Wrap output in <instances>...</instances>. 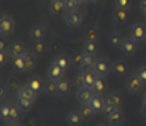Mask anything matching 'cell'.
Instances as JSON below:
<instances>
[{
	"label": "cell",
	"instance_id": "21",
	"mask_svg": "<svg viewBox=\"0 0 146 126\" xmlns=\"http://www.w3.org/2000/svg\"><path fill=\"white\" fill-rule=\"evenodd\" d=\"M43 92H45L47 97H53L58 94V81L52 80V79H47L45 81V87H43Z\"/></svg>",
	"mask_w": 146,
	"mask_h": 126
},
{
	"label": "cell",
	"instance_id": "4",
	"mask_svg": "<svg viewBox=\"0 0 146 126\" xmlns=\"http://www.w3.org/2000/svg\"><path fill=\"white\" fill-rule=\"evenodd\" d=\"M125 86H127V90H128V92H129L131 95H136V94H139V92L142 91L143 83L141 81V79L138 77V74L135 73V74H129V76L127 77Z\"/></svg>",
	"mask_w": 146,
	"mask_h": 126
},
{
	"label": "cell",
	"instance_id": "39",
	"mask_svg": "<svg viewBox=\"0 0 146 126\" xmlns=\"http://www.w3.org/2000/svg\"><path fill=\"white\" fill-rule=\"evenodd\" d=\"M136 74H138V77L141 79V81L146 84V65H141L138 70H136Z\"/></svg>",
	"mask_w": 146,
	"mask_h": 126
},
{
	"label": "cell",
	"instance_id": "46",
	"mask_svg": "<svg viewBox=\"0 0 146 126\" xmlns=\"http://www.w3.org/2000/svg\"><path fill=\"white\" fill-rule=\"evenodd\" d=\"M0 51H6V46H4V42L0 41Z\"/></svg>",
	"mask_w": 146,
	"mask_h": 126
},
{
	"label": "cell",
	"instance_id": "25",
	"mask_svg": "<svg viewBox=\"0 0 146 126\" xmlns=\"http://www.w3.org/2000/svg\"><path fill=\"white\" fill-rule=\"evenodd\" d=\"M79 112L82 114L85 121H92L93 116L96 115V112L90 108L89 104H81V105H79Z\"/></svg>",
	"mask_w": 146,
	"mask_h": 126
},
{
	"label": "cell",
	"instance_id": "13",
	"mask_svg": "<svg viewBox=\"0 0 146 126\" xmlns=\"http://www.w3.org/2000/svg\"><path fill=\"white\" fill-rule=\"evenodd\" d=\"M25 46H24L23 42H20V41H14L11 45H10V48H9V56L11 57V59H15V57L18 56H24L25 55Z\"/></svg>",
	"mask_w": 146,
	"mask_h": 126
},
{
	"label": "cell",
	"instance_id": "5",
	"mask_svg": "<svg viewBox=\"0 0 146 126\" xmlns=\"http://www.w3.org/2000/svg\"><path fill=\"white\" fill-rule=\"evenodd\" d=\"M64 23L68 28H77L82 23V14L78 10H72V11H66L63 17Z\"/></svg>",
	"mask_w": 146,
	"mask_h": 126
},
{
	"label": "cell",
	"instance_id": "41",
	"mask_svg": "<svg viewBox=\"0 0 146 126\" xmlns=\"http://www.w3.org/2000/svg\"><path fill=\"white\" fill-rule=\"evenodd\" d=\"M7 94H9V92H7V88H6L4 83H1V86H0V100H1V101H4Z\"/></svg>",
	"mask_w": 146,
	"mask_h": 126
},
{
	"label": "cell",
	"instance_id": "51",
	"mask_svg": "<svg viewBox=\"0 0 146 126\" xmlns=\"http://www.w3.org/2000/svg\"><path fill=\"white\" fill-rule=\"evenodd\" d=\"M20 126H23V125H20Z\"/></svg>",
	"mask_w": 146,
	"mask_h": 126
},
{
	"label": "cell",
	"instance_id": "23",
	"mask_svg": "<svg viewBox=\"0 0 146 126\" xmlns=\"http://www.w3.org/2000/svg\"><path fill=\"white\" fill-rule=\"evenodd\" d=\"M25 66H27V71H32V70L36 67V63H38V60H36V55H35L34 52H25Z\"/></svg>",
	"mask_w": 146,
	"mask_h": 126
},
{
	"label": "cell",
	"instance_id": "29",
	"mask_svg": "<svg viewBox=\"0 0 146 126\" xmlns=\"http://www.w3.org/2000/svg\"><path fill=\"white\" fill-rule=\"evenodd\" d=\"M54 62L58 63L63 69L67 71L70 67H71V65H72V62H71V59L67 56V55H64V53H60V55H57L56 59H54Z\"/></svg>",
	"mask_w": 146,
	"mask_h": 126
},
{
	"label": "cell",
	"instance_id": "12",
	"mask_svg": "<svg viewBox=\"0 0 146 126\" xmlns=\"http://www.w3.org/2000/svg\"><path fill=\"white\" fill-rule=\"evenodd\" d=\"M84 116H82V114L79 112V111H70L67 114V116H66V122H67L68 126H82V123H84Z\"/></svg>",
	"mask_w": 146,
	"mask_h": 126
},
{
	"label": "cell",
	"instance_id": "47",
	"mask_svg": "<svg viewBox=\"0 0 146 126\" xmlns=\"http://www.w3.org/2000/svg\"><path fill=\"white\" fill-rule=\"evenodd\" d=\"M86 1H89V3H92V4H96V3H99L100 0H86Z\"/></svg>",
	"mask_w": 146,
	"mask_h": 126
},
{
	"label": "cell",
	"instance_id": "32",
	"mask_svg": "<svg viewBox=\"0 0 146 126\" xmlns=\"http://www.w3.org/2000/svg\"><path fill=\"white\" fill-rule=\"evenodd\" d=\"M81 51H84V53H86V55H96V52H98V44L85 41L82 44V49Z\"/></svg>",
	"mask_w": 146,
	"mask_h": 126
},
{
	"label": "cell",
	"instance_id": "35",
	"mask_svg": "<svg viewBox=\"0 0 146 126\" xmlns=\"http://www.w3.org/2000/svg\"><path fill=\"white\" fill-rule=\"evenodd\" d=\"M32 104H34L32 101H28V100H24V98H17V106L20 108L21 112H25V114H28L31 111Z\"/></svg>",
	"mask_w": 146,
	"mask_h": 126
},
{
	"label": "cell",
	"instance_id": "40",
	"mask_svg": "<svg viewBox=\"0 0 146 126\" xmlns=\"http://www.w3.org/2000/svg\"><path fill=\"white\" fill-rule=\"evenodd\" d=\"M74 86L77 87V88H79V87H84L85 86V80H84V73L81 71V73H78L75 77H74Z\"/></svg>",
	"mask_w": 146,
	"mask_h": 126
},
{
	"label": "cell",
	"instance_id": "15",
	"mask_svg": "<svg viewBox=\"0 0 146 126\" xmlns=\"http://www.w3.org/2000/svg\"><path fill=\"white\" fill-rule=\"evenodd\" d=\"M127 71H128V66H127L125 60L118 59V60L114 62V65H113V73H114L117 77L124 79V77L127 76Z\"/></svg>",
	"mask_w": 146,
	"mask_h": 126
},
{
	"label": "cell",
	"instance_id": "43",
	"mask_svg": "<svg viewBox=\"0 0 146 126\" xmlns=\"http://www.w3.org/2000/svg\"><path fill=\"white\" fill-rule=\"evenodd\" d=\"M7 55H9V53H6V51H0V65H1V66L6 65V62H7Z\"/></svg>",
	"mask_w": 146,
	"mask_h": 126
},
{
	"label": "cell",
	"instance_id": "1",
	"mask_svg": "<svg viewBox=\"0 0 146 126\" xmlns=\"http://www.w3.org/2000/svg\"><path fill=\"white\" fill-rule=\"evenodd\" d=\"M123 105V95L117 91L109 92L104 98V112L109 114L113 109H117Z\"/></svg>",
	"mask_w": 146,
	"mask_h": 126
},
{
	"label": "cell",
	"instance_id": "49",
	"mask_svg": "<svg viewBox=\"0 0 146 126\" xmlns=\"http://www.w3.org/2000/svg\"><path fill=\"white\" fill-rule=\"evenodd\" d=\"M79 3H81V4H82V3H85V1H86V0H78Z\"/></svg>",
	"mask_w": 146,
	"mask_h": 126
},
{
	"label": "cell",
	"instance_id": "50",
	"mask_svg": "<svg viewBox=\"0 0 146 126\" xmlns=\"http://www.w3.org/2000/svg\"><path fill=\"white\" fill-rule=\"evenodd\" d=\"M96 126H106V125H96Z\"/></svg>",
	"mask_w": 146,
	"mask_h": 126
},
{
	"label": "cell",
	"instance_id": "30",
	"mask_svg": "<svg viewBox=\"0 0 146 126\" xmlns=\"http://www.w3.org/2000/svg\"><path fill=\"white\" fill-rule=\"evenodd\" d=\"M92 90L95 94H99L100 95L102 92L106 91V80H104V77H98V80L95 81V84L92 86Z\"/></svg>",
	"mask_w": 146,
	"mask_h": 126
},
{
	"label": "cell",
	"instance_id": "3",
	"mask_svg": "<svg viewBox=\"0 0 146 126\" xmlns=\"http://www.w3.org/2000/svg\"><path fill=\"white\" fill-rule=\"evenodd\" d=\"M93 70H95V73H96L98 76L106 77L107 74H110L113 71V65L107 59H104V57H96Z\"/></svg>",
	"mask_w": 146,
	"mask_h": 126
},
{
	"label": "cell",
	"instance_id": "38",
	"mask_svg": "<svg viewBox=\"0 0 146 126\" xmlns=\"http://www.w3.org/2000/svg\"><path fill=\"white\" fill-rule=\"evenodd\" d=\"M64 3H66V9H67V11L78 10L79 6H81V3H79L78 0H64Z\"/></svg>",
	"mask_w": 146,
	"mask_h": 126
},
{
	"label": "cell",
	"instance_id": "34",
	"mask_svg": "<svg viewBox=\"0 0 146 126\" xmlns=\"http://www.w3.org/2000/svg\"><path fill=\"white\" fill-rule=\"evenodd\" d=\"M84 57H85V53H84V51H77V52H74L72 53V59H71V62H72V65L75 66V67H82V63H84Z\"/></svg>",
	"mask_w": 146,
	"mask_h": 126
},
{
	"label": "cell",
	"instance_id": "27",
	"mask_svg": "<svg viewBox=\"0 0 146 126\" xmlns=\"http://www.w3.org/2000/svg\"><path fill=\"white\" fill-rule=\"evenodd\" d=\"M4 86H6V88H7V92L9 94H13V95H17L18 91H20V84H18V81L15 80V79H9V80L4 83Z\"/></svg>",
	"mask_w": 146,
	"mask_h": 126
},
{
	"label": "cell",
	"instance_id": "42",
	"mask_svg": "<svg viewBox=\"0 0 146 126\" xmlns=\"http://www.w3.org/2000/svg\"><path fill=\"white\" fill-rule=\"evenodd\" d=\"M139 11L146 18V0H139Z\"/></svg>",
	"mask_w": 146,
	"mask_h": 126
},
{
	"label": "cell",
	"instance_id": "22",
	"mask_svg": "<svg viewBox=\"0 0 146 126\" xmlns=\"http://www.w3.org/2000/svg\"><path fill=\"white\" fill-rule=\"evenodd\" d=\"M36 92L32 90V88H29L27 84L25 86H21V88H20V91L17 94V98H24V100H28V101H32L34 102L35 98H36Z\"/></svg>",
	"mask_w": 146,
	"mask_h": 126
},
{
	"label": "cell",
	"instance_id": "9",
	"mask_svg": "<svg viewBox=\"0 0 146 126\" xmlns=\"http://www.w3.org/2000/svg\"><path fill=\"white\" fill-rule=\"evenodd\" d=\"M138 45H139V44H136L134 39L128 35V36H124L120 49H121V52L125 53L127 56H132V55L136 53V51H138Z\"/></svg>",
	"mask_w": 146,
	"mask_h": 126
},
{
	"label": "cell",
	"instance_id": "26",
	"mask_svg": "<svg viewBox=\"0 0 146 126\" xmlns=\"http://www.w3.org/2000/svg\"><path fill=\"white\" fill-rule=\"evenodd\" d=\"M11 109H13V104L9 102H1V106H0V116L3 121L9 122L10 121V115H11Z\"/></svg>",
	"mask_w": 146,
	"mask_h": 126
},
{
	"label": "cell",
	"instance_id": "37",
	"mask_svg": "<svg viewBox=\"0 0 146 126\" xmlns=\"http://www.w3.org/2000/svg\"><path fill=\"white\" fill-rule=\"evenodd\" d=\"M114 9H123L128 10L131 9V0H114Z\"/></svg>",
	"mask_w": 146,
	"mask_h": 126
},
{
	"label": "cell",
	"instance_id": "45",
	"mask_svg": "<svg viewBox=\"0 0 146 126\" xmlns=\"http://www.w3.org/2000/svg\"><path fill=\"white\" fill-rule=\"evenodd\" d=\"M6 126H20V123H17V122H7Z\"/></svg>",
	"mask_w": 146,
	"mask_h": 126
},
{
	"label": "cell",
	"instance_id": "16",
	"mask_svg": "<svg viewBox=\"0 0 146 126\" xmlns=\"http://www.w3.org/2000/svg\"><path fill=\"white\" fill-rule=\"evenodd\" d=\"M27 86H28L29 88H32L36 94H40V92H43L45 81H42V79H40V77L32 76V77H29V79H28V81H27Z\"/></svg>",
	"mask_w": 146,
	"mask_h": 126
},
{
	"label": "cell",
	"instance_id": "44",
	"mask_svg": "<svg viewBox=\"0 0 146 126\" xmlns=\"http://www.w3.org/2000/svg\"><path fill=\"white\" fill-rule=\"evenodd\" d=\"M139 114L142 115L143 118H146V101L141 102V108H139Z\"/></svg>",
	"mask_w": 146,
	"mask_h": 126
},
{
	"label": "cell",
	"instance_id": "19",
	"mask_svg": "<svg viewBox=\"0 0 146 126\" xmlns=\"http://www.w3.org/2000/svg\"><path fill=\"white\" fill-rule=\"evenodd\" d=\"M49 10H50V13L53 15H60V14L66 13L67 9H66L64 0H52L50 1V6H49Z\"/></svg>",
	"mask_w": 146,
	"mask_h": 126
},
{
	"label": "cell",
	"instance_id": "2",
	"mask_svg": "<svg viewBox=\"0 0 146 126\" xmlns=\"http://www.w3.org/2000/svg\"><path fill=\"white\" fill-rule=\"evenodd\" d=\"M129 36L134 39L136 44L142 45L146 42V25L142 23H134L129 27Z\"/></svg>",
	"mask_w": 146,
	"mask_h": 126
},
{
	"label": "cell",
	"instance_id": "6",
	"mask_svg": "<svg viewBox=\"0 0 146 126\" xmlns=\"http://www.w3.org/2000/svg\"><path fill=\"white\" fill-rule=\"evenodd\" d=\"M64 73H66V70L63 69L58 63H56L54 60L50 62L49 66H47V69H46L47 79H52V80H56V81L64 79Z\"/></svg>",
	"mask_w": 146,
	"mask_h": 126
},
{
	"label": "cell",
	"instance_id": "8",
	"mask_svg": "<svg viewBox=\"0 0 146 126\" xmlns=\"http://www.w3.org/2000/svg\"><path fill=\"white\" fill-rule=\"evenodd\" d=\"M45 36H46V30L42 24L36 23L31 25V28H29V39L32 42H40V41L45 39Z\"/></svg>",
	"mask_w": 146,
	"mask_h": 126
},
{
	"label": "cell",
	"instance_id": "10",
	"mask_svg": "<svg viewBox=\"0 0 146 126\" xmlns=\"http://www.w3.org/2000/svg\"><path fill=\"white\" fill-rule=\"evenodd\" d=\"M106 122L109 126H121L124 123V115L120 108L113 109L109 114H106Z\"/></svg>",
	"mask_w": 146,
	"mask_h": 126
},
{
	"label": "cell",
	"instance_id": "20",
	"mask_svg": "<svg viewBox=\"0 0 146 126\" xmlns=\"http://www.w3.org/2000/svg\"><path fill=\"white\" fill-rule=\"evenodd\" d=\"M129 11L128 10H123V9H114L113 11V21L115 25H123L127 20H128Z\"/></svg>",
	"mask_w": 146,
	"mask_h": 126
},
{
	"label": "cell",
	"instance_id": "24",
	"mask_svg": "<svg viewBox=\"0 0 146 126\" xmlns=\"http://www.w3.org/2000/svg\"><path fill=\"white\" fill-rule=\"evenodd\" d=\"M70 92H71V83H70V80H67V79L58 80V94L57 95L66 97Z\"/></svg>",
	"mask_w": 146,
	"mask_h": 126
},
{
	"label": "cell",
	"instance_id": "33",
	"mask_svg": "<svg viewBox=\"0 0 146 126\" xmlns=\"http://www.w3.org/2000/svg\"><path fill=\"white\" fill-rule=\"evenodd\" d=\"M95 60H96L95 55H86V53H85L84 63H82L81 70H82V71H85V70H92L93 69V66H95Z\"/></svg>",
	"mask_w": 146,
	"mask_h": 126
},
{
	"label": "cell",
	"instance_id": "17",
	"mask_svg": "<svg viewBox=\"0 0 146 126\" xmlns=\"http://www.w3.org/2000/svg\"><path fill=\"white\" fill-rule=\"evenodd\" d=\"M100 39V32L98 30V27L95 25H89L85 28V41H89V42H95L98 44Z\"/></svg>",
	"mask_w": 146,
	"mask_h": 126
},
{
	"label": "cell",
	"instance_id": "36",
	"mask_svg": "<svg viewBox=\"0 0 146 126\" xmlns=\"http://www.w3.org/2000/svg\"><path fill=\"white\" fill-rule=\"evenodd\" d=\"M46 52V45L43 41L40 42H34V53L36 56H42Z\"/></svg>",
	"mask_w": 146,
	"mask_h": 126
},
{
	"label": "cell",
	"instance_id": "14",
	"mask_svg": "<svg viewBox=\"0 0 146 126\" xmlns=\"http://www.w3.org/2000/svg\"><path fill=\"white\" fill-rule=\"evenodd\" d=\"M124 36L121 35V32L118 30H111L109 35H107V42L111 48H120L121 46V42H123Z\"/></svg>",
	"mask_w": 146,
	"mask_h": 126
},
{
	"label": "cell",
	"instance_id": "18",
	"mask_svg": "<svg viewBox=\"0 0 146 126\" xmlns=\"http://www.w3.org/2000/svg\"><path fill=\"white\" fill-rule=\"evenodd\" d=\"M89 105L96 114L104 112V98H103L102 95H99V94H95V95L92 97V100L89 101Z\"/></svg>",
	"mask_w": 146,
	"mask_h": 126
},
{
	"label": "cell",
	"instance_id": "31",
	"mask_svg": "<svg viewBox=\"0 0 146 126\" xmlns=\"http://www.w3.org/2000/svg\"><path fill=\"white\" fill-rule=\"evenodd\" d=\"M13 66H14V70H15V71H18V73H24V71H27L25 57L18 56V57H15V59H13Z\"/></svg>",
	"mask_w": 146,
	"mask_h": 126
},
{
	"label": "cell",
	"instance_id": "28",
	"mask_svg": "<svg viewBox=\"0 0 146 126\" xmlns=\"http://www.w3.org/2000/svg\"><path fill=\"white\" fill-rule=\"evenodd\" d=\"M84 73V80H85V86H88V87H92L93 84H95V81L98 80V74L95 73V70H85V71H82Z\"/></svg>",
	"mask_w": 146,
	"mask_h": 126
},
{
	"label": "cell",
	"instance_id": "7",
	"mask_svg": "<svg viewBox=\"0 0 146 126\" xmlns=\"http://www.w3.org/2000/svg\"><path fill=\"white\" fill-rule=\"evenodd\" d=\"M95 95V92L92 90V87L88 86H84V87H79L77 92H75V101L81 105V104H89V101L92 100V97Z\"/></svg>",
	"mask_w": 146,
	"mask_h": 126
},
{
	"label": "cell",
	"instance_id": "48",
	"mask_svg": "<svg viewBox=\"0 0 146 126\" xmlns=\"http://www.w3.org/2000/svg\"><path fill=\"white\" fill-rule=\"evenodd\" d=\"M142 101H146V91L143 92V95H142Z\"/></svg>",
	"mask_w": 146,
	"mask_h": 126
},
{
	"label": "cell",
	"instance_id": "11",
	"mask_svg": "<svg viewBox=\"0 0 146 126\" xmlns=\"http://www.w3.org/2000/svg\"><path fill=\"white\" fill-rule=\"evenodd\" d=\"M13 31H14V21L9 15L1 14V17H0V32H1V35L9 36L13 34Z\"/></svg>",
	"mask_w": 146,
	"mask_h": 126
}]
</instances>
